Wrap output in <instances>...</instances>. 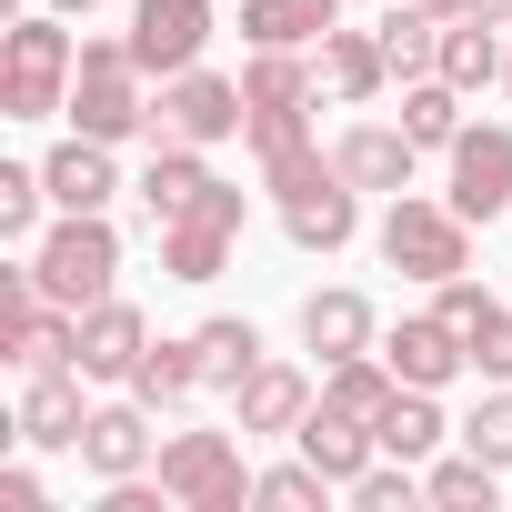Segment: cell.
<instances>
[{
  "instance_id": "ac0fdd59",
  "label": "cell",
  "mask_w": 512,
  "mask_h": 512,
  "mask_svg": "<svg viewBox=\"0 0 512 512\" xmlns=\"http://www.w3.org/2000/svg\"><path fill=\"white\" fill-rule=\"evenodd\" d=\"M292 442H302V452H312V462H322V472H332L342 492H352V482H362V472L382 462V432H372V422H352V412H332V402H312Z\"/></svg>"
},
{
  "instance_id": "8992f818",
  "label": "cell",
  "mask_w": 512,
  "mask_h": 512,
  "mask_svg": "<svg viewBox=\"0 0 512 512\" xmlns=\"http://www.w3.org/2000/svg\"><path fill=\"white\" fill-rule=\"evenodd\" d=\"M251 131V101H241V81H221V71H171L161 81V101H151V141H241Z\"/></svg>"
},
{
  "instance_id": "484cf974",
  "label": "cell",
  "mask_w": 512,
  "mask_h": 512,
  "mask_svg": "<svg viewBox=\"0 0 512 512\" xmlns=\"http://www.w3.org/2000/svg\"><path fill=\"white\" fill-rule=\"evenodd\" d=\"M191 392H201V352H191V332H181V342H161V332H151V352L131 362V402H151V412H181Z\"/></svg>"
},
{
  "instance_id": "603a6c76",
  "label": "cell",
  "mask_w": 512,
  "mask_h": 512,
  "mask_svg": "<svg viewBox=\"0 0 512 512\" xmlns=\"http://www.w3.org/2000/svg\"><path fill=\"white\" fill-rule=\"evenodd\" d=\"M191 352H201V392H241L251 372H262V332H251L241 312H211L191 332Z\"/></svg>"
},
{
  "instance_id": "83f0119b",
  "label": "cell",
  "mask_w": 512,
  "mask_h": 512,
  "mask_svg": "<svg viewBox=\"0 0 512 512\" xmlns=\"http://www.w3.org/2000/svg\"><path fill=\"white\" fill-rule=\"evenodd\" d=\"M241 101L251 111H312V61L302 51H251L241 61Z\"/></svg>"
},
{
  "instance_id": "e0dca14e",
  "label": "cell",
  "mask_w": 512,
  "mask_h": 512,
  "mask_svg": "<svg viewBox=\"0 0 512 512\" xmlns=\"http://www.w3.org/2000/svg\"><path fill=\"white\" fill-rule=\"evenodd\" d=\"M282 231H292L302 251H342V241L362 231V191H352L342 171H322L312 191H292V201H282Z\"/></svg>"
},
{
  "instance_id": "4fadbf2b",
  "label": "cell",
  "mask_w": 512,
  "mask_h": 512,
  "mask_svg": "<svg viewBox=\"0 0 512 512\" xmlns=\"http://www.w3.org/2000/svg\"><path fill=\"white\" fill-rule=\"evenodd\" d=\"M382 362H392L412 392H442L452 372H472V342H462L442 312H412V322H392V332H382Z\"/></svg>"
},
{
  "instance_id": "5bb4252c",
  "label": "cell",
  "mask_w": 512,
  "mask_h": 512,
  "mask_svg": "<svg viewBox=\"0 0 512 512\" xmlns=\"http://www.w3.org/2000/svg\"><path fill=\"white\" fill-rule=\"evenodd\" d=\"M41 181H51V211H111V201H121L111 141H91V131H71V141L41 161Z\"/></svg>"
},
{
  "instance_id": "cb8c5ba5",
  "label": "cell",
  "mask_w": 512,
  "mask_h": 512,
  "mask_svg": "<svg viewBox=\"0 0 512 512\" xmlns=\"http://www.w3.org/2000/svg\"><path fill=\"white\" fill-rule=\"evenodd\" d=\"M392 392H402V372H392L382 352H352V362H322V402H332V412H352V422H372V432H382Z\"/></svg>"
},
{
  "instance_id": "4dcf8cb0",
  "label": "cell",
  "mask_w": 512,
  "mask_h": 512,
  "mask_svg": "<svg viewBox=\"0 0 512 512\" xmlns=\"http://www.w3.org/2000/svg\"><path fill=\"white\" fill-rule=\"evenodd\" d=\"M492 492H502V472H492L482 452H452V462H422V502H442V512H492Z\"/></svg>"
},
{
  "instance_id": "d4e9b609",
  "label": "cell",
  "mask_w": 512,
  "mask_h": 512,
  "mask_svg": "<svg viewBox=\"0 0 512 512\" xmlns=\"http://www.w3.org/2000/svg\"><path fill=\"white\" fill-rule=\"evenodd\" d=\"M322 81L362 111V101H382L392 91V61H382V31H332L322 41Z\"/></svg>"
},
{
  "instance_id": "7a4b0ae2",
  "label": "cell",
  "mask_w": 512,
  "mask_h": 512,
  "mask_svg": "<svg viewBox=\"0 0 512 512\" xmlns=\"http://www.w3.org/2000/svg\"><path fill=\"white\" fill-rule=\"evenodd\" d=\"M382 262L402 272V282H452V272H472V221L452 211V201H432V191H392V211H382Z\"/></svg>"
},
{
  "instance_id": "30bf717a",
  "label": "cell",
  "mask_w": 512,
  "mask_h": 512,
  "mask_svg": "<svg viewBox=\"0 0 512 512\" xmlns=\"http://www.w3.org/2000/svg\"><path fill=\"white\" fill-rule=\"evenodd\" d=\"M81 362H61V372H21V442L31 452H81V422H91V402H81Z\"/></svg>"
},
{
  "instance_id": "f1b7e54d",
  "label": "cell",
  "mask_w": 512,
  "mask_h": 512,
  "mask_svg": "<svg viewBox=\"0 0 512 512\" xmlns=\"http://www.w3.org/2000/svg\"><path fill=\"white\" fill-rule=\"evenodd\" d=\"M442 31H452V21H432V11H412V0H402V11L382 21V61H392V81H432V71H442Z\"/></svg>"
},
{
  "instance_id": "d590c367",
  "label": "cell",
  "mask_w": 512,
  "mask_h": 512,
  "mask_svg": "<svg viewBox=\"0 0 512 512\" xmlns=\"http://www.w3.org/2000/svg\"><path fill=\"white\" fill-rule=\"evenodd\" d=\"M462 342H472V372H482V382H512V312H502V302H482V322H472Z\"/></svg>"
},
{
  "instance_id": "f35d334b",
  "label": "cell",
  "mask_w": 512,
  "mask_h": 512,
  "mask_svg": "<svg viewBox=\"0 0 512 512\" xmlns=\"http://www.w3.org/2000/svg\"><path fill=\"white\" fill-rule=\"evenodd\" d=\"M472 11H482V21H502V31H512V0H472Z\"/></svg>"
},
{
  "instance_id": "7c38bea8",
  "label": "cell",
  "mask_w": 512,
  "mask_h": 512,
  "mask_svg": "<svg viewBox=\"0 0 512 512\" xmlns=\"http://www.w3.org/2000/svg\"><path fill=\"white\" fill-rule=\"evenodd\" d=\"M332 161H342V181L352 191H412V161H422V141L402 131V121H352L342 141H332Z\"/></svg>"
},
{
  "instance_id": "9c48e42d",
  "label": "cell",
  "mask_w": 512,
  "mask_h": 512,
  "mask_svg": "<svg viewBox=\"0 0 512 512\" xmlns=\"http://www.w3.org/2000/svg\"><path fill=\"white\" fill-rule=\"evenodd\" d=\"M201 51H211V0H131V61L151 81L191 71Z\"/></svg>"
},
{
  "instance_id": "277c9868",
  "label": "cell",
  "mask_w": 512,
  "mask_h": 512,
  "mask_svg": "<svg viewBox=\"0 0 512 512\" xmlns=\"http://www.w3.org/2000/svg\"><path fill=\"white\" fill-rule=\"evenodd\" d=\"M141 61H131V31L121 41H81V71H71V131L91 141H131L151 131V101H141Z\"/></svg>"
},
{
  "instance_id": "4316f807",
  "label": "cell",
  "mask_w": 512,
  "mask_h": 512,
  "mask_svg": "<svg viewBox=\"0 0 512 512\" xmlns=\"http://www.w3.org/2000/svg\"><path fill=\"white\" fill-rule=\"evenodd\" d=\"M442 442H462V432L442 422V402H432V392H412V382H402V392H392V412H382V452H392V462H432Z\"/></svg>"
},
{
  "instance_id": "2e32d148",
  "label": "cell",
  "mask_w": 512,
  "mask_h": 512,
  "mask_svg": "<svg viewBox=\"0 0 512 512\" xmlns=\"http://www.w3.org/2000/svg\"><path fill=\"white\" fill-rule=\"evenodd\" d=\"M312 402H322V392H312V372H292V362H272V352H262V372L231 392V422H241V432H302V412H312Z\"/></svg>"
},
{
  "instance_id": "44dd1931",
  "label": "cell",
  "mask_w": 512,
  "mask_h": 512,
  "mask_svg": "<svg viewBox=\"0 0 512 512\" xmlns=\"http://www.w3.org/2000/svg\"><path fill=\"white\" fill-rule=\"evenodd\" d=\"M241 31L251 51H312L342 31V0H241Z\"/></svg>"
},
{
  "instance_id": "6da1fadb",
  "label": "cell",
  "mask_w": 512,
  "mask_h": 512,
  "mask_svg": "<svg viewBox=\"0 0 512 512\" xmlns=\"http://www.w3.org/2000/svg\"><path fill=\"white\" fill-rule=\"evenodd\" d=\"M31 272H41V292H51L61 312L111 302V282H121V231H111V211H61V221L31 241Z\"/></svg>"
},
{
  "instance_id": "d6986e66",
  "label": "cell",
  "mask_w": 512,
  "mask_h": 512,
  "mask_svg": "<svg viewBox=\"0 0 512 512\" xmlns=\"http://www.w3.org/2000/svg\"><path fill=\"white\" fill-rule=\"evenodd\" d=\"M131 191H141L151 231H161V221H181V211L211 191V161H201V141H151V171H141Z\"/></svg>"
},
{
  "instance_id": "74e56055",
  "label": "cell",
  "mask_w": 512,
  "mask_h": 512,
  "mask_svg": "<svg viewBox=\"0 0 512 512\" xmlns=\"http://www.w3.org/2000/svg\"><path fill=\"white\" fill-rule=\"evenodd\" d=\"M412 11H432V21H462V11H472V0H412Z\"/></svg>"
},
{
  "instance_id": "ba28073f",
  "label": "cell",
  "mask_w": 512,
  "mask_h": 512,
  "mask_svg": "<svg viewBox=\"0 0 512 512\" xmlns=\"http://www.w3.org/2000/svg\"><path fill=\"white\" fill-rule=\"evenodd\" d=\"M442 161H452V191H442V201H452L462 221H502V211H512V131H502V121H462V141H452Z\"/></svg>"
},
{
  "instance_id": "9a60e30c",
  "label": "cell",
  "mask_w": 512,
  "mask_h": 512,
  "mask_svg": "<svg viewBox=\"0 0 512 512\" xmlns=\"http://www.w3.org/2000/svg\"><path fill=\"white\" fill-rule=\"evenodd\" d=\"M141 352H151L141 302H121V292H111V302H91V312H81V372H91V382H131V362H141Z\"/></svg>"
},
{
  "instance_id": "836d02e7",
  "label": "cell",
  "mask_w": 512,
  "mask_h": 512,
  "mask_svg": "<svg viewBox=\"0 0 512 512\" xmlns=\"http://www.w3.org/2000/svg\"><path fill=\"white\" fill-rule=\"evenodd\" d=\"M462 452H482L492 472H512V382H492V392L472 402V422H462Z\"/></svg>"
},
{
  "instance_id": "e575fe53",
  "label": "cell",
  "mask_w": 512,
  "mask_h": 512,
  "mask_svg": "<svg viewBox=\"0 0 512 512\" xmlns=\"http://www.w3.org/2000/svg\"><path fill=\"white\" fill-rule=\"evenodd\" d=\"M412 502H422V462H392V452H382V462L352 482V512H412Z\"/></svg>"
},
{
  "instance_id": "3957f363",
  "label": "cell",
  "mask_w": 512,
  "mask_h": 512,
  "mask_svg": "<svg viewBox=\"0 0 512 512\" xmlns=\"http://www.w3.org/2000/svg\"><path fill=\"white\" fill-rule=\"evenodd\" d=\"M151 472H161L171 512H241L251 482H262V472L241 462V422H231V432H171Z\"/></svg>"
},
{
  "instance_id": "1f68e13d",
  "label": "cell",
  "mask_w": 512,
  "mask_h": 512,
  "mask_svg": "<svg viewBox=\"0 0 512 512\" xmlns=\"http://www.w3.org/2000/svg\"><path fill=\"white\" fill-rule=\"evenodd\" d=\"M332 492H342V482H332L312 452H302V462H272L262 482H251V502H262V512H322Z\"/></svg>"
},
{
  "instance_id": "8fae6325",
  "label": "cell",
  "mask_w": 512,
  "mask_h": 512,
  "mask_svg": "<svg viewBox=\"0 0 512 512\" xmlns=\"http://www.w3.org/2000/svg\"><path fill=\"white\" fill-rule=\"evenodd\" d=\"M151 462H161L151 402H91V422H81V472H101V482H131V472H151Z\"/></svg>"
},
{
  "instance_id": "d6a6232c",
  "label": "cell",
  "mask_w": 512,
  "mask_h": 512,
  "mask_svg": "<svg viewBox=\"0 0 512 512\" xmlns=\"http://www.w3.org/2000/svg\"><path fill=\"white\" fill-rule=\"evenodd\" d=\"M41 201H51V181H41V161H0V241H41Z\"/></svg>"
},
{
  "instance_id": "ab89813d",
  "label": "cell",
  "mask_w": 512,
  "mask_h": 512,
  "mask_svg": "<svg viewBox=\"0 0 512 512\" xmlns=\"http://www.w3.org/2000/svg\"><path fill=\"white\" fill-rule=\"evenodd\" d=\"M51 11H101V0H51Z\"/></svg>"
},
{
  "instance_id": "8d00e7d4",
  "label": "cell",
  "mask_w": 512,
  "mask_h": 512,
  "mask_svg": "<svg viewBox=\"0 0 512 512\" xmlns=\"http://www.w3.org/2000/svg\"><path fill=\"white\" fill-rule=\"evenodd\" d=\"M0 512H51V492H41V472H31V462L0 472Z\"/></svg>"
},
{
  "instance_id": "7402d4cb",
  "label": "cell",
  "mask_w": 512,
  "mask_h": 512,
  "mask_svg": "<svg viewBox=\"0 0 512 512\" xmlns=\"http://www.w3.org/2000/svg\"><path fill=\"white\" fill-rule=\"evenodd\" d=\"M502 61H512V31L502 21H482V11H462L452 31H442V81L472 101V91H492L502 81Z\"/></svg>"
},
{
  "instance_id": "ffe728a7",
  "label": "cell",
  "mask_w": 512,
  "mask_h": 512,
  "mask_svg": "<svg viewBox=\"0 0 512 512\" xmlns=\"http://www.w3.org/2000/svg\"><path fill=\"white\" fill-rule=\"evenodd\" d=\"M302 342H312L322 362H352V352H382V322H372V302H362V292H342V282H332V292H312V302H302Z\"/></svg>"
},
{
  "instance_id": "60d3db41",
  "label": "cell",
  "mask_w": 512,
  "mask_h": 512,
  "mask_svg": "<svg viewBox=\"0 0 512 512\" xmlns=\"http://www.w3.org/2000/svg\"><path fill=\"white\" fill-rule=\"evenodd\" d=\"M502 91H512V61H502Z\"/></svg>"
},
{
  "instance_id": "f546056e",
  "label": "cell",
  "mask_w": 512,
  "mask_h": 512,
  "mask_svg": "<svg viewBox=\"0 0 512 512\" xmlns=\"http://www.w3.org/2000/svg\"><path fill=\"white\" fill-rule=\"evenodd\" d=\"M402 131L422 141V151H452L462 141V91L432 71V81H402Z\"/></svg>"
},
{
  "instance_id": "52a82bcc",
  "label": "cell",
  "mask_w": 512,
  "mask_h": 512,
  "mask_svg": "<svg viewBox=\"0 0 512 512\" xmlns=\"http://www.w3.org/2000/svg\"><path fill=\"white\" fill-rule=\"evenodd\" d=\"M241 221H251V201H241L231 181H211L181 221H161V272H171V282H221V272H231Z\"/></svg>"
},
{
  "instance_id": "5b68a950",
  "label": "cell",
  "mask_w": 512,
  "mask_h": 512,
  "mask_svg": "<svg viewBox=\"0 0 512 512\" xmlns=\"http://www.w3.org/2000/svg\"><path fill=\"white\" fill-rule=\"evenodd\" d=\"M71 71H81V51L61 21H11V41H0V111L11 121L71 111Z\"/></svg>"
}]
</instances>
